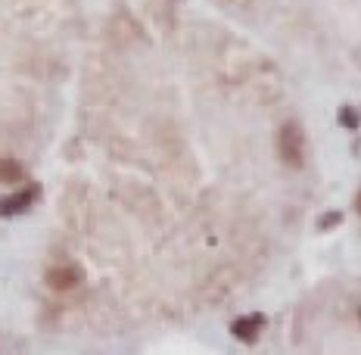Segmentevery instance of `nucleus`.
I'll list each match as a JSON object with an SVG mask.
<instances>
[{
    "label": "nucleus",
    "mask_w": 361,
    "mask_h": 355,
    "mask_svg": "<svg viewBox=\"0 0 361 355\" xmlns=\"http://www.w3.org/2000/svg\"><path fill=\"white\" fill-rule=\"evenodd\" d=\"M340 125H345V128H352V131H355V128H358V116L349 107H343L340 109Z\"/></svg>",
    "instance_id": "0eeeda50"
},
{
    "label": "nucleus",
    "mask_w": 361,
    "mask_h": 355,
    "mask_svg": "<svg viewBox=\"0 0 361 355\" xmlns=\"http://www.w3.org/2000/svg\"><path fill=\"white\" fill-rule=\"evenodd\" d=\"M22 178H25V172L16 160H0V184H19Z\"/></svg>",
    "instance_id": "39448f33"
},
{
    "label": "nucleus",
    "mask_w": 361,
    "mask_h": 355,
    "mask_svg": "<svg viewBox=\"0 0 361 355\" xmlns=\"http://www.w3.org/2000/svg\"><path fill=\"white\" fill-rule=\"evenodd\" d=\"M277 153L293 169H299L305 162V134L296 122H287L281 128V134H277Z\"/></svg>",
    "instance_id": "f257e3e1"
},
{
    "label": "nucleus",
    "mask_w": 361,
    "mask_h": 355,
    "mask_svg": "<svg viewBox=\"0 0 361 355\" xmlns=\"http://www.w3.org/2000/svg\"><path fill=\"white\" fill-rule=\"evenodd\" d=\"M262 327H265V315H246V318H237L234 324H231V334H234L237 339H243V343H255L262 334Z\"/></svg>",
    "instance_id": "f03ea898"
},
{
    "label": "nucleus",
    "mask_w": 361,
    "mask_h": 355,
    "mask_svg": "<svg viewBox=\"0 0 361 355\" xmlns=\"http://www.w3.org/2000/svg\"><path fill=\"white\" fill-rule=\"evenodd\" d=\"M47 284L54 290H72V287L81 284V268L75 265H54L47 271Z\"/></svg>",
    "instance_id": "7ed1b4c3"
},
{
    "label": "nucleus",
    "mask_w": 361,
    "mask_h": 355,
    "mask_svg": "<svg viewBox=\"0 0 361 355\" xmlns=\"http://www.w3.org/2000/svg\"><path fill=\"white\" fill-rule=\"evenodd\" d=\"M340 222H343V215H340V212H327V215H321V218H318V228H321V231H327V228H336Z\"/></svg>",
    "instance_id": "423d86ee"
},
{
    "label": "nucleus",
    "mask_w": 361,
    "mask_h": 355,
    "mask_svg": "<svg viewBox=\"0 0 361 355\" xmlns=\"http://www.w3.org/2000/svg\"><path fill=\"white\" fill-rule=\"evenodd\" d=\"M358 321H361V308H358Z\"/></svg>",
    "instance_id": "6e6552de"
},
{
    "label": "nucleus",
    "mask_w": 361,
    "mask_h": 355,
    "mask_svg": "<svg viewBox=\"0 0 361 355\" xmlns=\"http://www.w3.org/2000/svg\"><path fill=\"white\" fill-rule=\"evenodd\" d=\"M358 209H361V203H358Z\"/></svg>",
    "instance_id": "1a4fd4ad"
},
{
    "label": "nucleus",
    "mask_w": 361,
    "mask_h": 355,
    "mask_svg": "<svg viewBox=\"0 0 361 355\" xmlns=\"http://www.w3.org/2000/svg\"><path fill=\"white\" fill-rule=\"evenodd\" d=\"M35 196H37V187H28V191H22V193L6 196V200L0 203V215H19V212H25V209L35 203Z\"/></svg>",
    "instance_id": "20e7f679"
}]
</instances>
